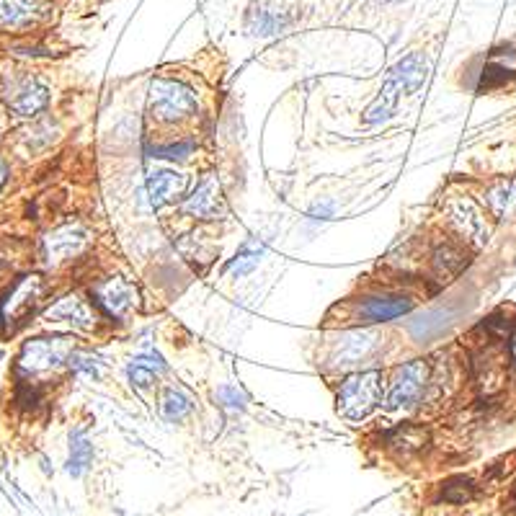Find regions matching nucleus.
<instances>
[{
  "label": "nucleus",
  "mask_w": 516,
  "mask_h": 516,
  "mask_svg": "<svg viewBox=\"0 0 516 516\" xmlns=\"http://www.w3.org/2000/svg\"><path fill=\"white\" fill-rule=\"evenodd\" d=\"M6 101L19 117H34V114H39L47 106L50 93H47V88L39 80L24 78L13 80L11 86L6 88Z\"/></svg>",
  "instance_id": "nucleus-11"
},
{
  "label": "nucleus",
  "mask_w": 516,
  "mask_h": 516,
  "mask_svg": "<svg viewBox=\"0 0 516 516\" xmlns=\"http://www.w3.org/2000/svg\"><path fill=\"white\" fill-rule=\"evenodd\" d=\"M220 398H225V400H230L228 406H233V408H243V395L238 393V390H235V387H225V390H222L220 393Z\"/></svg>",
  "instance_id": "nucleus-27"
},
{
  "label": "nucleus",
  "mask_w": 516,
  "mask_h": 516,
  "mask_svg": "<svg viewBox=\"0 0 516 516\" xmlns=\"http://www.w3.org/2000/svg\"><path fill=\"white\" fill-rule=\"evenodd\" d=\"M194 150L191 142H179V145H168V148H148V153L153 158H171V160H181Z\"/></svg>",
  "instance_id": "nucleus-25"
},
{
  "label": "nucleus",
  "mask_w": 516,
  "mask_h": 516,
  "mask_svg": "<svg viewBox=\"0 0 516 516\" xmlns=\"http://www.w3.org/2000/svg\"><path fill=\"white\" fill-rule=\"evenodd\" d=\"M426 75H429V60H426V55L413 52V55L403 57V60L390 70V75H387L380 96H377V99L372 101V106L364 111V122L380 124L385 122V119L393 117L400 96H413V93L426 83Z\"/></svg>",
  "instance_id": "nucleus-1"
},
{
  "label": "nucleus",
  "mask_w": 516,
  "mask_h": 516,
  "mask_svg": "<svg viewBox=\"0 0 516 516\" xmlns=\"http://www.w3.org/2000/svg\"><path fill=\"white\" fill-rule=\"evenodd\" d=\"M191 408H194V400L181 387H168L160 398V413L166 421H181V418L189 416Z\"/></svg>",
  "instance_id": "nucleus-21"
},
{
  "label": "nucleus",
  "mask_w": 516,
  "mask_h": 516,
  "mask_svg": "<svg viewBox=\"0 0 516 516\" xmlns=\"http://www.w3.org/2000/svg\"><path fill=\"white\" fill-rule=\"evenodd\" d=\"M486 207L491 209V215L504 220V217L516 212V181H498L496 186L486 191Z\"/></svg>",
  "instance_id": "nucleus-20"
},
{
  "label": "nucleus",
  "mask_w": 516,
  "mask_h": 516,
  "mask_svg": "<svg viewBox=\"0 0 516 516\" xmlns=\"http://www.w3.org/2000/svg\"><path fill=\"white\" fill-rule=\"evenodd\" d=\"M338 413L349 421H362L380 406L382 400V372L369 369L349 375L338 387Z\"/></svg>",
  "instance_id": "nucleus-2"
},
{
  "label": "nucleus",
  "mask_w": 516,
  "mask_h": 516,
  "mask_svg": "<svg viewBox=\"0 0 516 516\" xmlns=\"http://www.w3.org/2000/svg\"><path fill=\"white\" fill-rule=\"evenodd\" d=\"M434 266L444 279H452L467 266V253L462 248L452 246V243H444L434 251Z\"/></svg>",
  "instance_id": "nucleus-22"
},
{
  "label": "nucleus",
  "mask_w": 516,
  "mask_h": 516,
  "mask_svg": "<svg viewBox=\"0 0 516 516\" xmlns=\"http://www.w3.org/2000/svg\"><path fill=\"white\" fill-rule=\"evenodd\" d=\"M73 354V338L57 336V338H34L24 344L19 357V375L21 377H37L44 372L62 367Z\"/></svg>",
  "instance_id": "nucleus-5"
},
{
  "label": "nucleus",
  "mask_w": 516,
  "mask_h": 516,
  "mask_svg": "<svg viewBox=\"0 0 516 516\" xmlns=\"http://www.w3.org/2000/svg\"><path fill=\"white\" fill-rule=\"evenodd\" d=\"M516 75V52L511 47H501L491 55V60L486 62L483 75H480V86L483 88H496L504 86L506 80Z\"/></svg>",
  "instance_id": "nucleus-17"
},
{
  "label": "nucleus",
  "mask_w": 516,
  "mask_h": 516,
  "mask_svg": "<svg viewBox=\"0 0 516 516\" xmlns=\"http://www.w3.org/2000/svg\"><path fill=\"white\" fill-rule=\"evenodd\" d=\"M186 179L184 173H176V171H160L155 176H150L148 181V199H150V207H163V204H171L181 197L186 191Z\"/></svg>",
  "instance_id": "nucleus-16"
},
{
  "label": "nucleus",
  "mask_w": 516,
  "mask_h": 516,
  "mask_svg": "<svg viewBox=\"0 0 516 516\" xmlns=\"http://www.w3.org/2000/svg\"><path fill=\"white\" fill-rule=\"evenodd\" d=\"M44 323H62V326H70L75 331H91L99 323V315L93 310V305L88 300L78 295H68L57 300L47 313H44Z\"/></svg>",
  "instance_id": "nucleus-9"
},
{
  "label": "nucleus",
  "mask_w": 516,
  "mask_h": 516,
  "mask_svg": "<svg viewBox=\"0 0 516 516\" xmlns=\"http://www.w3.org/2000/svg\"><path fill=\"white\" fill-rule=\"evenodd\" d=\"M511 354H514V359H516V336H514V344H511Z\"/></svg>",
  "instance_id": "nucleus-29"
},
{
  "label": "nucleus",
  "mask_w": 516,
  "mask_h": 516,
  "mask_svg": "<svg viewBox=\"0 0 516 516\" xmlns=\"http://www.w3.org/2000/svg\"><path fill=\"white\" fill-rule=\"evenodd\" d=\"M6 179H8V166H6V160L0 158V189H3Z\"/></svg>",
  "instance_id": "nucleus-28"
},
{
  "label": "nucleus",
  "mask_w": 516,
  "mask_h": 516,
  "mask_svg": "<svg viewBox=\"0 0 516 516\" xmlns=\"http://www.w3.org/2000/svg\"><path fill=\"white\" fill-rule=\"evenodd\" d=\"M88 235L86 230H80L78 225H65V228L55 230L44 238V256H47V264L60 266L65 261H73L78 253L86 251Z\"/></svg>",
  "instance_id": "nucleus-10"
},
{
  "label": "nucleus",
  "mask_w": 516,
  "mask_h": 516,
  "mask_svg": "<svg viewBox=\"0 0 516 516\" xmlns=\"http://www.w3.org/2000/svg\"><path fill=\"white\" fill-rule=\"evenodd\" d=\"M447 222L452 225L457 235L473 246H486L491 238V225L486 220V209L480 207L473 197H449L444 204Z\"/></svg>",
  "instance_id": "nucleus-6"
},
{
  "label": "nucleus",
  "mask_w": 516,
  "mask_h": 516,
  "mask_svg": "<svg viewBox=\"0 0 516 516\" xmlns=\"http://www.w3.org/2000/svg\"><path fill=\"white\" fill-rule=\"evenodd\" d=\"M413 300L406 295H375L364 297L357 305V318L362 323H385V320H395L400 315L411 313Z\"/></svg>",
  "instance_id": "nucleus-12"
},
{
  "label": "nucleus",
  "mask_w": 516,
  "mask_h": 516,
  "mask_svg": "<svg viewBox=\"0 0 516 516\" xmlns=\"http://www.w3.org/2000/svg\"><path fill=\"white\" fill-rule=\"evenodd\" d=\"M258 261H261V248L246 246V248H240L238 256L230 261L228 271L233 274V277H243V274H251V271L256 269Z\"/></svg>",
  "instance_id": "nucleus-24"
},
{
  "label": "nucleus",
  "mask_w": 516,
  "mask_h": 516,
  "mask_svg": "<svg viewBox=\"0 0 516 516\" xmlns=\"http://www.w3.org/2000/svg\"><path fill=\"white\" fill-rule=\"evenodd\" d=\"M429 372V362H424V359H413V362L403 364L390 382V393L385 400L387 408L406 411V408L416 406L418 400L424 398V390L429 385Z\"/></svg>",
  "instance_id": "nucleus-7"
},
{
  "label": "nucleus",
  "mask_w": 516,
  "mask_h": 516,
  "mask_svg": "<svg viewBox=\"0 0 516 516\" xmlns=\"http://www.w3.org/2000/svg\"><path fill=\"white\" fill-rule=\"evenodd\" d=\"M222 209V197H220V184H217L215 176H207L197 189L191 191V197H186L184 212H189L191 217L197 220H215Z\"/></svg>",
  "instance_id": "nucleus-13"
},
{
  "label": "nucleus",
  "mask_w": 516,
  "mask_h": 516,
  "mask_svg": "<svg viewBox=\"0 0 516 516\" xmlns=\"http://www.w3.org/2000/svg\"><path fill=\"white\" fill-rule=\"evenodd\" d=\"M246 26L253 37H274L279 31H284L289 26L287 11L277 6H269V3H256L251 6L246 16Z\"/></svg>",
  "instance_id": "nucleus-15"
},
{
  "label": "nucleus",
  "mask_w": 516,
  "mask_h": 516,
  "mask_svg": "<svg viewBox=\"0 0 516 516\" xmlns=\"http://www.w3.org/2000/svg\"><path fill=\"white\" fill-rule=\"evenodd\" d=\"M163 369H166V364H163L158 354H142V357H135L129 362L127 375L132 385L140 387V390H148Z\"/></svg>",
  "instance_id": "nucleus-18"
},
{
  "label": "nucleus",
  "mask_w": 516,
  "mask_h": 516,
  "mask_svg": "<svg viewBox=\"0 0 516 516\" xmlns=\"http://www.w3.org/2000/svg\"><path fill=\"white\" fill-rule=\"evenodd\" d=\"M68 364H70V369H75V372H86V375H91V377L99 375V364H96V359L86 357V354H75L73 351L68 359Z\"/></svg>",
  "instance_id": "nucleus-26"
},
{
  "label": "nucleus",
  "mask_w": 516,
  "mask_h": 516,
  "mask_svg": "<svg viewBox=\"0 0 516 516\" xmlns=\"http://www.w3.org/2000/svg\"><path fill=\"white\" fill-rule=\"evenodd\" d=\"M377 336L369 331H354V333H341L338 341L333 344V364L338 367H349L354 362H362L367 357L369 351L375 349Z\"/></svg>",
  "instance_id": "nucleus-14"
},
{
  "label": "nucleus",
  "mask_w": 516,
  "mask_h": 516,
  "mask_svg": "<svg viewBox=\"0 0 516 516\" xmlns=\"http://www.w3.org/2000/svg\"><path fill=\"white\" fill-rule=\"evenodd\" d=\"M148 109L158 122H181L197 111V93L179 80L158 78L150 83Z\"/></svg>",
  "instance_id": "nucleus-3"
},
{
  "label": "nucleus",
  "mask_w": 516,
  "mask_h": 516,
  "mask_svg": "<svg viewBox=\"0 0 516 516\" xmlns=\"http://www.w3.org/2000/svg\"><path fill=\"white\" fill-rule=\"evenodd\" d=\"M93 300L111 318H124L132 308L140 305V295H137V287L132 282L122 277H111L104 282L93 284L91 289Z\"/></svg>",
  "instance_id": "nucleus-8"
},
{
  "label": "nucleus",
  "mask_w": 516,
  "mask_h": 516,
  "mask_svg": "<svg viewBox=\"0 0 516 516\" xmlns=\"http://www.w3.org/2000/svg\"><path fill=\"white\" fill-rule=\"evenodd\" d=\"M44 295V282L39 274L21 277L19 282L0 297V331L11 333L37 310L39 300Z\"/></svg>",
  "instance_id": "nucleus-4"
},
{
  "label": "nucleus",
  "mask_w": 516,
  "mask_h": 516,
  "mask_svg": "<svg viewBox=\"0 0 516 516\" xmlns=\"http://www.w3.org/2000/svg\"><path fill=\"white\" fill-rule=\"evenodd\" d=\"M91 460H93L91 442H88L83 431H75L73 437H70V473L80 475L88 465H91Z\"/></svg>",
  "instance_id": "nucleus-23"
},
{
  "label": "nucleus",
  "mask_w": 516,
  "mask_h": 516,
  "mask_svg": "<svg viewBox=\"0 0 516 516\" xmlns=\"http://www.w3.org/2000/svg\"><path fill=\"white\" fill-rule=\"evenodd\" d=\"M39 16L37 0H0V26H19L31 24Z\"/></svg>",
  "instance_id": "nucleus-19"
}]
</instances>
